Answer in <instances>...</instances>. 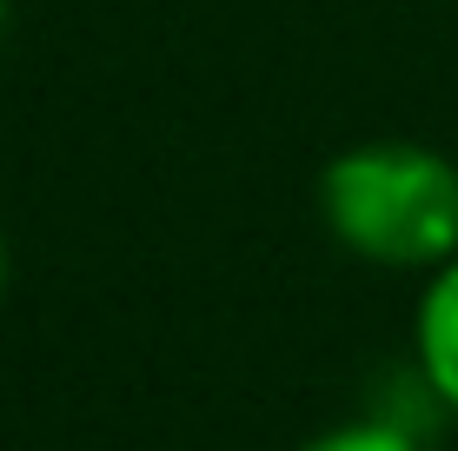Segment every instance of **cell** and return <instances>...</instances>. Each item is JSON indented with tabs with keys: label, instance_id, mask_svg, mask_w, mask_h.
Segmentation results:
<instances>
[{
	"label": "cell",
	"instance_id": "1",
	"mask_svg": "<svg viewBox=\"0 0 458 451\" xmlns=\"http://www.w3.org/2000/svg\"><path fill=\"white\" fill-rule=\"evenodd\" d=\"M326 226L372 266H445L458 253V166L412 139H372L326 166Z\"/></svg>",
	"mask_w": 458,
	"mask_h": 451
},
{
	"label": "cell",
	"instance_id": "2",
	"mask_svg": "<svg viewBox=\"0 0 458 451\" xmlns=\"http://www.w3.org/2000/svg\"><path fill=\"white\" fill-rule=\"evenodd\" d=\"M419 372L458 412V253L438 266L432 292H425V305H419Z\"/></svg>",
	"mask_w": 458,
	"mask_h": 451
},
{
	"label": "cell",
	"instance_id": "3",
	"mask_svg": "<svg viewBox=\"0 0 458 451\" xmlns=\"http://www.w3.org/2000/svg\"><path fill=\"white\" fill-rule=\"evenodd\" d=\"M306 451H419V438H405L399 425L372 418V425H345V431H326V438H312Z\"/></svg>",
	"mask_w": 458,
	"mask_h": 451
},
{
	"label": "cell",
	"instance_id": "4",
	"mask_svg": "<svg viewBox=\"0 0 458 451\" xmlns=\"http://www.w3.org/2000/svg\"><path fill=\"white\" fill-rule=\"evenodd\" d=\"M0 292H7V239H0Z\"/></svg>",
	"mask_w": 458,
	"mask_h": 451
},
{
	"label": "cell",
	"instance_id": "5",
	"mask_svg": "<svg viewBox=\"0 0 458 451\" xmlns=\"http://www.w3.org/2000/svg\"><path fill=\"white\" fill-rule=\"evenodd\" d=\"M0 34H7V0H0Z\"/></svg>",
	"mask_w": 458,
	"mask_h": 451
}]
</instances>
